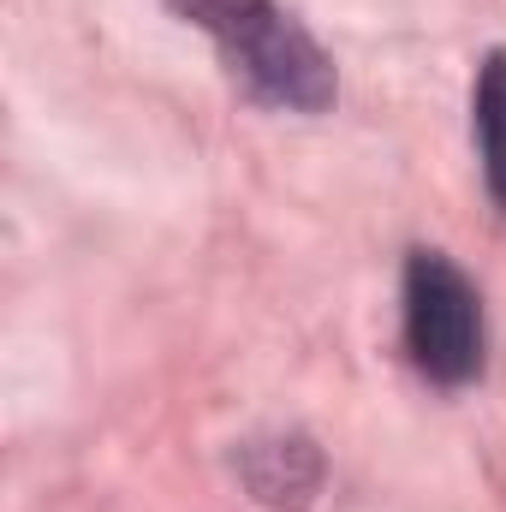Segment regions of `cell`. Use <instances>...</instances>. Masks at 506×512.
I'll return each mask as SVG.
<instances>
[{"label":"cell","mask_w":506,"mask_h":512,"mask_svg":"<svg viewBox=\"0 0 506 512\" xmlns=\"http://www.w3.org/2000/svg\"><path fill=\"white\" fill-rule=\"evenodd\" d=\"M185 24H197L227 72L256 102L286 114H322L334 102V60L280 0H167Z\"/></svg>","instance_id":"6da1fadb"},{"label":"cell","mask_w":506,"mask_h":512,"mask_svg":"<svg viewBox=\"0 0 506 512\" xmlns=\"http://www.w3.org/2000/svg\"><path fill=\"white\" fill-rule=\"evenodd\" d=\"M405 352L441 387L483 370V298L453 256L411 251L405 262Z\"/></svg>","instance_id":"7a4b0ae2"},{"label":"cell","mask_w":506,"mask_h":512,"mask_svg":"<svg viewBox=\"0 0 506 512\" xmlns=\"http://www.w3.org/2000/svg\"><path fill=\"white\" fill-rule=\"evenodd\" d=\"M245 483L262 507H304L322 483V459L310 441L286 435V441H251L245 447Z\"/></svg>","instance_id":"3957f363"},{"label":"cell","mask_w":506,"mask_h":512,"mask_svg":"<svg viewBox=\"0 0 506 512\" xmlns=\"http://www.w3.org/2000/svg\"><path fill=\"white\" fill-rule=\"evenodd\" d=\"M471 114H477V149H483L489 191H495V203L506 209V54H489L483 60Z\"/></svg>","instance_id":"277c9868"}]
</instances>
